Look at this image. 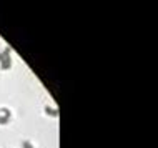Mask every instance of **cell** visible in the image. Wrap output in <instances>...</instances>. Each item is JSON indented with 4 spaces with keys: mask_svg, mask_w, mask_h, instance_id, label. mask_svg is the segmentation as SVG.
<instances>
[{
    "mask_svg": "<svg viewBox=\"0 0 158 148\" xmlns=\"http://www.w3.org/2000/svg\"><path fill=\"white\" fill-rule=\"evenodd\" d=\"M12 50L8 48V47H5L2 50V53H0V68L2 70H8L12 67Z\"/></svg>",
    "mask_w": 158,
    "mask_h": 148,
    "instance_id": "obj_1",
    "label": "cell"
},
{
    "mask_svg": "<svg viewBox=\"0 0 158 148\" xmlns=\"http://www.w3.org/2000/svg\"><path fill=\"white\" fill-rule=\"evenodd\" d=\"M10 110L8 108H0V125H5L10 120Z\"/></svg>",
    "mask_w": 158,
    "mask_h": 148,
    "instance_id": "obj_2",
    "label": "cell"
},
{
    "mask_svg": "<svg viewBox=\"0 0 158 148\" xmlns=\"http://www.w3.org/2000/svg\"><path fill=\"white\" fill-rule=\"evenodd\" d=\"M2 50H3V47H2V45H0V53H2Z\"/></svg>",
    "mask_w": 158,
    "mask_h": 148,
    "instance_id": "obj_5",
    "label": "cell"
},
{
    "mask_svg": "<svg viewBox=\"0 0 158 148\" xmlns=\"http://www.w3.org/2000/svg\"><path fill=\"white\" fill-rule=\"evenodd\" d=\"M45 113H47V115H50V117H58V110L48 107V105L45 107Z\"/></svg>",
    "mask_w": 158,
    "mask_h": 148,
    "instance_id": "obj_3",
    "label": "cell"
},
{
    "mask_svg": "<svg viewBox=\"0 0 158 148\" xmlns=\"http://www.w3.org/2000/svg\"><path fill=\"white\" fill-rule=\"evenodd\" d=\"M22 146H23V148H33V145H32V143L28 142V140H25V142L22 143Z\"/></svg>",
    "mask_w": 158,
    "mask_h": 148,
    "instance_id": "obj_4",
    "label": "cell"
}]
</instances>
